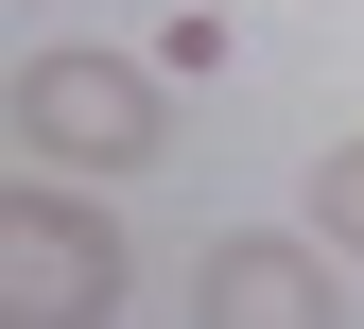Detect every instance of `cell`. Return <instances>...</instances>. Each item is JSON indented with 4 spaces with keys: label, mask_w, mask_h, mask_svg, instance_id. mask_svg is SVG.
Segmentation results:
<instances>
[{
    "label": "cell",
    "mask_w": 364,
    "mask_h": 329,
    "mask_svg": "<svg viewBox=\"0 0 364 329\" xmlns=\"http://www.w3.org/2000/svg\"><path fill=\"white\" fill-rule=\"evenodd\" d=\"M0 295L53 312V329H87V312L122 295V243H105L70 191H0Z\"/></svg>",
    "instance_id": "cell-2"
},
{
    "label": "cell",
    "mask_w": 364,
    "mask_h": 329,
    "mask_svg": "<svg viewBox=\"0 0 364 329\" xmlns=\"http://www.w3.org/2000/svg\"><path fill=\"white\" fill-rule=\"evenodd\" d=\"M191 295H208L225 329H312V312H330V243H208Z\"/></svg>",
    "instance_id": "cell-3"
},
{
    "label": "cell",
    "mask_w": 364,
    "mask_h": 329,
    "mask_svg": "<svg viewBox=\"0 0 364 329\" xmlns=\"http://www.w3.org/2000/svg\"><path fill=\"white\" fill-rule=\"evenodd\" d=\"M312 243L364 260V139H330V156H312Z\"/></svg>",
    "instance_id": "cell-4"
},
{
    "label": "cell",
    "mask_w": 364,
    "mask_h": 329,
    "mask_svg": "<svg viewBox=\"0 0 364 329\" xmlns=\"http://www.w3.org/2000/svg\"><path fill=\"white\" fill-rule=\"evenodd\" d=\"M18 139L70 156V173H139L156 139H173V104L139 87V53H35L18 70Z\"/></svg>",
    "instance_id": "cell-1"
}]
</instances>
